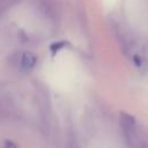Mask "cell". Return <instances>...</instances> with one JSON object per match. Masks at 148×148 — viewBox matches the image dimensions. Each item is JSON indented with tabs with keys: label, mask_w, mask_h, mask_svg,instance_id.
<instances>
[{
	"label": "cell",
	"mask_w": 148,
	"mask_h": 148,
	"mask_svg": "<svg viewBox=\"0 0 148 148\" xmlns=\"http://www.w3.org/2000/svg\"><path fill=\"white\" fill-rule=\"evenodd\" d=\"M5 146H6V147H9V146H12V147H16L15 143H12V142H9V141H7V142L5 143Z\"/></svg>",
	"instance_id": "3957f363"
},
{
	"label": "cell",
	"mask_w": 148,
	"mask_h": 148,
	"mask_svg": "<svg viewBox=\"0 0 148 148\" xmlns=\"http://www.w3.org/2000/svg\"><path fill=\"white\" fill-rule=\"evenodd\" d=\"M67 45V42H64V40H60V42H57V43H53L51 46H50V50H51V53L52 54H56L59 50L66 47Z\"/></svg>",
	"instance_id": "7a4b0ae2"
},
{
	"label": "cell",
	"mask_w": 148,
	"mask_h": 148,
	"mask_svg": "<svg viewBox=\"0 0 148 148\" xmlns=\"http://www.w3.org/2000/svg\"><path fill=\"white\" fill-rule=\"evenodd\" d=\"M36 62H37V58L34 53L24 52L21 57V60H20V68L22 72L29 73L34 69V67L36 66Z\"/></svg>",
	"instance_id": "6da1fadb"
}]
</instances>
